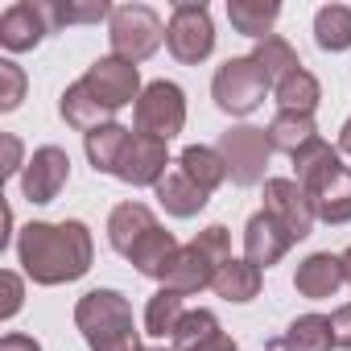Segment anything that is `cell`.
<instances>
[{"label":"cell","instance_id":"74e56055","mask_svg":"<svg viewBox=\"0 0 351 351\" xmlns=\"http://www.w3.org/2000/svg\"><path fill=\"white\" fill-rule=\"evenodd\" d=\"M0 351H42V343L29 335H5L0 339Z\"/></svg>","mask_w":351,"mask_h":351},{"label":"cell","instance_id":"cb8c5ba5","mask_svg":"<svg viewBox=\"0 0 351 351\" xmlns=\"http://www.w3.org/2000/svg\"><path fill=\"white\" fill-rule=\"evenodd\" d=\"M330 347H335V330L330 318L322 314H302L281 335V351H330Z\"/></svg>","mask_w":351,"mask_h":351},{"label":"cell","instance_id":"d590c367","mask_svg":"<svg viewBox=\"0 0 351 351\" xmlns=\"http://www.w3.org/2000/svg\"><path fill=\"white\" fill-rule=\"evenodd\" d=\"M330 330H335V347L351 351V302L339 306V310L330 314Z\"/></svg>","mask_w":351,"mask_h":351},{"label":"cell","instance_id":"277c9868","mask_svg":"<svg viewBox=\"0 0 351 351\" xmlns=\"http://www.w3.org/2000/svg\"><path fill=\"white\" fill-rule=\"evenodd\" d=\"M269 75L256 66V58L248 54V58H228L219 71H215V79H211V95H215V104H219V112H228V116H248V112H256L261 104H265V95H269Z\"/></svg>","mask_w":351,"mask_h":351},{"label":"cell","instance_id":"8992f818","mask_svg":"<svg viewBox=\"0 0 351 351\" xmlns=\"http://www.w3.org/2000/svg\"><path fill=\"white\" fill-rule=\"evenodd\" d=\"M219 157L228 165V178L236 186H256L265 182V169H269V157H273V141L265 128H252V124H236L219 136Z\"/></svg>","mask_w":351,"mask_h":351},{"label":"cell","instance_id":"7402d4cb","mask_svg":"<svg viewBox=\"0 0 351 351\" xmlns=\"http://www.w3.org/2000/svg\"><path fill=\"white\" fill-rule=\"evenodd\" d=\"M211 289H215L223 302H252V298L261 293V269H256V265H248L244 256H240V261L232 256L228 265H219V269H215Z\"/></svg>","mask_w":351,"mask_h":351},{"label":"cell","instance_id":"484cf974","mask_svg":"<svg viewBox=\"0 0 351 351\" xmlns=\"http://www.w3.org/2000/svg\"><path fill=\"white\" fill-rule=\"evenodd\" d=\"M269 141H273V149H281V153L293 157L298 149H306L310 141H318L314 116H302V112H277L273 124H269Z\"/></svg>","mask_w":351,"mask_h":351},{"label":"cell","instance_id":"4dcf8cb0","mask_svg":"<svg viewBox=\"0 0 351 351\" xmlns=\"http://www.w3.org/2000/svg\"><path fill=\"white\" fill-rule=\"evenodd\" d=\"M46 5H50L54 29H62V25H99L104 17H112L108 0H46Z\"/></svg>","mask_w":351,"mask_h":351},{"label":"cell","instance_id":"4fadbf2b","mask_svg":"<svg viewBox=\"0 0 351 351\" xmlns=\"http://www.w3.org/2000/svg\"><path fill=\"white\" fill-rule=\"evenodd\" d=\"M314 203V215L322 223H351V165L335 161L330 169H322L318 178H310L302 186Z\"/></svg>","mask_w":351,"mask_h":351},{"label":"cell","instance_id":"9c48e42d","mask_svg":"<svg viewBox=\"0 0 351 351\" xmlns=\"http://www.w3.org/2000/svg\"><path fill=\"white\" fill-rule=\"evenodd\" d=\"M46 34H54L46 0H17V5H9L5 13H0V46H5L9 54L34 50Z\"/></svg>","mask_w":351,"mask_h":351},{"label":"cell","instance_id":"83f0119b","mask_svg":"<svg viewBox=\"0 0 351 351\" xmlns=\"http://www.w3.org/2000/svg\"><path fill=\"white\" fill-rule=\"evenodd\" d=\"M182 314H186V310H182V293L161 285V289L149 298V306H145V330H149L153 339H165V335L178 330Z\"/></svg>","mask_w":351,"mask_h":351},{"label":"cell","instance_id":"1f68e13d","mask_svg":"<svg viewBox=\"0 0 351 351\" xmlns=\"http://www.w3.org/2000/svg\"><path fill=\"white\" fill-rule=\"evenodd\" d=\"M215 335H219V318L211 310H186L182 322H178V330H173L169 339H173V351H199Z\"/></svg>","mask_w":351,"mask_h":351},{"label":"cell","instance_id":"5b68a950","mask_svg":"<svg viewBox=\"0 0 351 351\" xmlns=\"http://www.w3.org/2000/svg\"><path fill=\"white\" fill-rule=\"evenodd\" d=\"M165 46L182 66H199L203 58H211L215 50V25H211V9L195 5V0H182L173 5L169 25H165Z\"/></svg>","mask_w":351,"mask_h":351},{"label":"cell","instance_id":"d6986e66","mask_svg":"<svg viewBox=\"0 0 351 351\" xmlns=\"http://www.w3.org/2000/svg\"><path fill=\"white\" fill-rule=\"evenodd\" d=\"M58 112H62V120H66L71 128H79L83 136H87V132H95V128H104V124H112V112L91 95V87H87L83 79H79V83H71V87L62 91Z\"/></svg>","mask_w":351,"mask_h":351},{"label":"cell","instance_id":"e575fe53","mask_svg":"<svg viewBox=\"0 0 351 351\" xmlns=\"http://www.w3.org/2000/svg\"><path fill=\"white\" fill-rule=\"evenodd\" d=\"M0 285H5V302H0V318H13V314L21 310V302H25V285H21V277H17L13 269H5V273H0Z\"/></svg>","mask_w":351,"mask_h":351},{"label":"cell","instance_id":"44dd1931","mask_svg":"<svg viewBox=\"0 0 351 351\" xmlns=\"http://www.w3.org/2000/svg\"><path fill=\"white\" fill-rule=\"evenodd\" d=\"M277 17H281V5H277V0H228V21H232V29L244 34V38L265 42Z\"/></svg>","mask_w":351,"mask_h":351},{"label":"cell","instance_id":"6da1fadb","mask_svg":"<svg viewBox=\"0 0 351 351\" xmlns=\"http://www.w3.org/2000/svg\"><path fill=\"white\" fill-rule=\"evenodd\" d=\"M17 261L34 285H66L79 281L95 261V240L87 223H29L17 236Z\"/></svg>","mask_w":351,"mask_h":351},{"label":"cell","instance_id":"b9f144b4","mask_svg":"<svg viewBox=\"0 0 351 351\" xmlns=\"http://www.w3.org/2000/svg\"><path fill=\"white\" fill-rule=\"evenodd\" d=\"M145 351H165V347H145Z\"/></svg>","mask_w":351,"mask_h":351},{"label":"cell","instance_id":"ba28073f","mask_svg":"<svg viewBox=\"0 0 351 351\" xmlns=\"http://www.w3.org/2000/svg\"><path fill=\"white\" fill-rule=\"evenodd\" d=\"M83 83L91 87V95L108 108V112H120V108H128L132 99H141V71L132 66V62H124V58H116V54H108V58H99L87 75H83Z\"/></svg>","mask_w":351,"mask_h":351},{"label":"cell","instance_id":"e0dca14e","mask_svg":"<svg viewBox=\"0 0 351 351\" xmlns=\"http://www.w3.org/2000/svg\"><path fill=\"white\" fill-rule=\"evenodd\" d=\"M153 191H157V203H161L173 219H191V215H199V211L207 207V199H211L203 186H195V182L186 178L178 165L165 169V178H161Z\"/></svg>","mask_w":351,"mask_h":351},{"label":"cell","instance_id":"60d3db41","mask_svg":"<svg viewBox=\"0 0 351 351\" xmlns=\"http://www.w3.org/2000/svg\"><path fill=\"white\" fill-rule=\"evenodd\" d=\"M343 273H347V281H351V248L343 252Z\"/></svg>","mask_w":351,"mask_h":351},{"label":"cell","instance_id":"9a60e30c","mask_svg":"<svg viewBox=\"0 0 351 351\" xmlns=\"http://www.w3.org/2000/svg\"><path fill=\"white\" fill-rule=\"evenodd\" d=\"M215 269H219V265H215V261L195 244V240H191V244H182V248H178V256L169 261V269H165V281H161V285H165V289H178V293L186 298V293L207 289V285H211V277H215Z\"/></svg>","mask_w":351,"mask_h":351},{"label":"cell","instance_id":"7c38bea8","mask_svg":"<svg viewBox=\"0 0 351 351\" xmlns=\"http://www.w3.org/2000/svg\"><path fill=\"white\" fill-rule=\"evenodd\" d=\"M265 211L293 236V244L306 240L310 228H314V219H318L310 195H306L293 178H269V182H265Z\"/></svg>","mask_w":351,"mask_h":351},{"label":"cell","instance_id":"ffe728a7","mask_svg":"<svg viewBox=\"0 0 351 351\" xmlns=\"http://www.w3.org/2000/svg\"><path fill=\"white\" fill-rule=\"evenodd\" d=\"M178 248H182V244H178V240H173V236L157 223V228H153V232H149V236H145V240L124 256V261H132L141 277L165 281V269H169V261H173V256H178Z\"/></svg>","mask_w":351,"mask_h":351},{"label":"cell","instance_id":"603a6c76","mask_svg":"<svg viewBox=\"0 0 351 351\" xmlns=\"http://www.w3.org/2000/svg\"><path fill=\"white\" fill-rule=\"evenodd\" d=\"M178 169L186 173L195 186H203L207 195H211V191H219V186H223V178H228V165H223L219 149H207V145H186V149H182V157H178Z\"/></svg>","mask_w":351,"mask_h":351},{"label":"cell","instance_id":"7a4b0ae2","mask_svg":"<svg viewBox=\"0 0 351 351\" xmlns=\"http://www.w3.org/2000/svg\"><path fill=\"white\" fill-rule=\"evenodd\" d=\"M75 326L91 351H145L132 322V306L120 289H91L75 306Z\"/></svg>","mask_w":351,"mask_h":351},{"label":"cell","instance_id":"f546056e","mask_svg":"<svg viewBox=\"0 0 351 351\" xmlns=\"http://www.w3.org/2000/svg\"><path fill=\"white\" fill-rule=\"evenodd\" d=\"M314 42H318L322 50H330V54L347 50V46H351V9H347V5H326V9H318V17H314Z\"/></svg>","mask_w":351,"mask_h":351},{"label":"cell","instance_id":"ab89813d","mask_svg":"<svg viewBox=\"0 0 351 351\" xmlns=\"http://www.w3.org/2000/svg\"><path fill=\"white\" fill-rule=\"evenodd\" d=\"M339 149H343V153H351V120H347V124H343V132H339Z\"/></svg>","mask_w":351,"mask_h":351},{"label":"cell","instance_id":"d4e9b609","mask_svg":"<svg viewBox=\"0 0 351 351\" xmlns=\"http://www.w3.org/2000/svg\"><path fill=\"white\" fill-rule=\"evenodd\" d=\"M128 136H132V132H128L124 124H116V120L83 136V141H87V161L95 165V173H116V161H120Z\"/></svg>","mask_w":351,"mask_h":351},{"label":"cell","instance_id":"3957f363","mask_svg":"<svg viewBox=\"0 0 351 351\" xmlns=\"http://www.w3.org/2000/svg\"><path fill=\"white\" fill-rule=\"evenodd\" d=\"M108 42H112L116 58L136 66V62L157 54V46L165 42V29H161V17L149 5H120L108 17Z\"/></svg>","mask_w":351,"mask_h":351},{"label":"cell","instance_id":"5bb4252c","mask_svg":"<svg viewBox=\"0 0 351 351\" xmlns=\"http://www.w3.org/2000/svg\"><path fill=\"white\" fill-rule=\"evenodd\" d=\"M289 248H293V236H289L269 211H256V215L244 223V261H248V265L269 269V265H277Z\"/></svg>","mask_w":351,"mask_h":351},{"label":"cell","instance_id":"8fae6325","mask_svg":"<svg viewBox=\"0 0 351 351\" xmlns=\"http://www.w3.org/2000/svg\"><path fill=\"white\" fill-rule=\"evenodd\" d=\"M169 169V153H165V141H153L145 132H132L120 161H116V173L124 186H157Z\"/></svg>","mask_w":351,"mask_h":351},{"label":"cell","instance_id":"4316f807","mask_svg":"<svg viewBox=\"0 0 351 351\" xmlns=\"http://www.w3.org/2000/svg\"><path fill=\"white\" fill-rule=\"evenodd\" d=\"M273 91H277L281 112H302V116H314V108H318V99H322V87H318V79H314L306 66L293 71L289 79H281Z\"/></svg>","mask_w":351,"mask_h":351},{"label":"cell","instance_id":"52a82bcc","mask_svg":"<svg viewBox=\"0 0 351 351\" xmlns=\"http://www.w3.org/2000/svg\"><path fill=\"white\" fill-rule=\"evenodd\" d=\"M182 128H186V91L169 79L149 83L136 99V132L169 145Z\"/></svg>","mask_w":351,"mask_h":351},{"label":"cell","instance_id":"836d02e7","mask_svg":"<svg viewBox=\"0 0 351 351\" xmlns=\"http://www.w3.org/2000/svg\"><path fill=\"white\" fill-rule=\"evenodd\" d=\"M21 99H25V71L13 58H5L0 62V112L21 108Z\"/></svg>","mask_w":351,"mask_h":351},{"label":"cell","instance_id":"f1b7e54d","mask_svg":"<svg viewBox=\"0 0 351 351\" xmlns=\"http://www.w3.org/2000/svg\"><path fill=\"white\" fill-rule=\"evenodd\" d=\"M252 58H256V66H261V71L269 75V83H273V87H277L281 79H289L293 71H302V62H298L293 46H289L285 38H277V34H269L265 42H256Z\"/></svg>","mask_w":351,"mask_h":351},{"label":"cell","instance_id":"8d00e7d4","mask_svg":"<svg viewBox=\"0 0 351 351\" xmlns=\"http://www.w3.org/2000/svg\"><path fill=\"white\" fill-rule=\"evenodd\" d=\"M21 169V141L13 132H5V173L13 178V173Z\"/></svg>","mask_w":351,"mask_h":351},{"label":"cell","instance_id":"2e32d148","mask_svg":"<svg viewBox=\"0 0 351 351\" xmlns=\"http://www.w3.org/2000/svg\"><path fill=\"white\" fill-rule=\"evenodd\" d=\"M343 281H347V273H343V256H330V252H314V256H306V261L298 265V273H293L298 293L310 298V302L335 298Z\"/></svg>","mask_w":351,"mask_h":351},{"label":"cell","instance_id":"ac0fdd59","mask_svg":"<svg viewBox=\"0 0 351 351\" xmlns=\"http://www.w3.org/2000/svg\"><path fill=\"white\" fill-rule=\"evenodd\" d=\"M157 228V215L145 207V203H120L112 215H108V240L120 256H128L149 232Z\"/></svg>","mask_w":351,"mask_h":351},{"label":"cell","instance_id":"30bf717a","mask_svg":"<svg viewBox=\"0 0 351 351\" xmlns=\"http://www.w3.org/2000/svg\"><path fill=\"white\" fill-rule=\"evenodd\" d=\"M66 178H71V157H66V149L42 145V149H34V157L21 169V195L29 203H54L62 195Z\"/></svg>","mask_w":351,"mask_h":351},{"label":"cell","instance_id":"d6a6232c","mask_svg":"<svg viewBox=\"0 0 351 351\" xmlns=\"http://www.w3.org/2000/svg\"><path fill=\"white\" fill-rule=\"evenodd\" d=\"M335 161H339V153H335L322 136H318V141H310L306 149H298V153H293V182H298V186H306L310 178H318V173H322V169H330Z\"/></svg>","mask_w":351,"mask_h":351},{"label":"cell","instance_id":"f35d334b","mask_svg":"<svg viewBox=\"0 0 351 351\" xmlns=\"http://www.w3.org/2000/svg\"><path fill=\"white\" fill-rule=\"evenodd\" d=\"M199 351H240V347H236V339H232V335H223V330H219V335H215L211 343H203Z\"/></svg>","mask_w":351,"mask_h":351}]
</instances>
